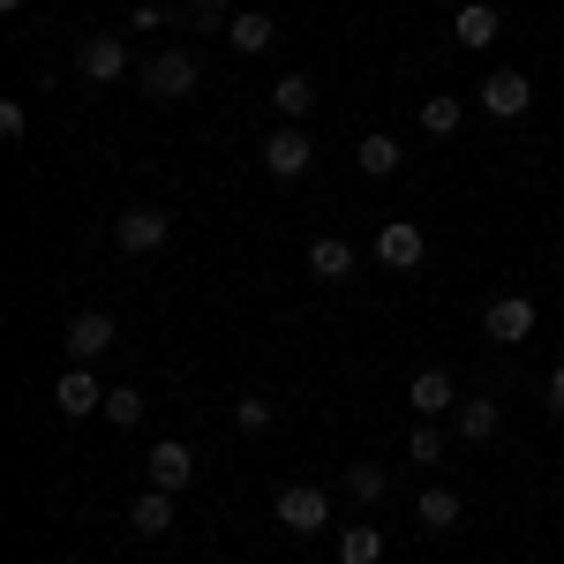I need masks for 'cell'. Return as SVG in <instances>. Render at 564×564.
Wrapping results in <instances>:
<instances>
[{
  "instance_id": "cell-19",
  "label": "cell",
  "mask_w": 564,
  "mask_h": 564,
  "mask_svg": "<svg viewBox=\"0 0 564 564\" xmlns=\"http://www.w3.org/2000/svg\"><path fill=\"white\" fill-rule=\"evenodd\" d=\"M459 512H467V505H459V489H422V497H414V520L430 527V534L459 527Z\"/></svg>"
},
{
  "instance_id": "cell-15",
  "label": "cell",
  "mask_w": 564,
  "mask_h": 564,
  "mask_svg": "<svg viewBox=\"0 0 564 564\" xmlns=\"http://www.w3.org/2000/svg\"><path fill=\"white\" fill-rule=\"evenodd\" d=\"M129 527H135V534H151V542L174 534V489H143V497L129 505Z\"/></svg>"
},
{
  "instance_id": "cell-6",
  "label": "cell",
  "mask_w": 564,
  "mask_h": 564,
  "mask_svg": "<svg viewBox=\"0 0 564 564\" xmlns=\"http://www.w3.org/2000/svg\"><path fill=\"white\" fill-rule=\"evenodd\" d=\"M76 76H84V84H121V76H129V45L106 39V31L84 39V45H76Z\"/></svg>"
},
{
  "instance_id": "cell-13",
  "label": "cell",
  "mask_w": 564,
  "mask_h": 564,
  "mask_svg": "<svg viewBox=\"0 0 564 564\" xmlns=\"http://www.w3.org/2000/svg\"><path fill=\"white\" fill-rule=\"evenodd\" d=\"M497 31H505V15H497L489 0H467V8H452V39L467 45V53H475V45H497Z\"/></svg>"
},
{
  "instance_id": "cell-20",
  "label": "cell",
  "mask_w": 564,
  "mask_h": 564,
  "mask_svg": "<svg viewBox=\"0 0 564 564\" xmlns=\"http://www.w3.org/2000/svg\"><path fill=\"white\" fill-rule=\"evenodd\" d=\"M271 106H279V113H286V121H302L308 106H316V84H308L302 68H286V76H279V84H271Z\"/></svg>"
},
{
  "instance_id": "cell-23",
  "label": "cell",
  "mask_w": 564,
  "mask_h": 564,
  "mask_svg": "<svg viewBox=\"0 0 564 564\" xmlns=\"http://www.w3.org/2000/svg\"><path fill=\"white\" fill-rule=\"evenodd\" d=\"M143 414H151V406H143V391H135V384H113V391H106V422H113V430H135Z\"/></svg>"
},
{
  "instance_id": "cell-12",
  "label": "cell",
  "mask_w": 564,
  "mask_h": 564,
  "mask_svg": "<svg viewBox=\"0 0 564 564\" xmlns=\"http://www.w3.org/2000/svg\"><path fill=\"white\" fill-rule=\"evenodd\" d=\"M143 467H151V489H188V475H196V452H188V444H174V436H159Z\"/></svg>"
},
{
  "instance_id": "cell-17",
  "label": "cell",
  "mask_w": 564,
  "mask_h": 564,
  "mask_svg": "<svg viewBox=\"0 0 564 564\" xmlns=\"http://www.w3.org/2000/svg\"><path fill=\"white\" fill-rule=\"evenodd\" d=\"M271 39H279V23H271L263 8H241V15L226 23V45H234V53H263Z\"/></svg>"
},
{
  "instance_id": "cell-26",
  "label": "cell",
  "mask_w": 564,
  "mask_h": 564,
  "mask_svg": "<svg viewBox=\"0 0 564 564\" xmlns=\"http://www.w3.org/2000/svg\"><path fill=\"white\" fill-rule=\"evenodd\" d=\"M406 459H414V467H436V459H444V430H436V422H422V430L406 436Z\"/></svg>"
},
{
  "instance_id": "cell-30",
  "label": "cell",
  "mask_w": 564,
  "mask_h": 564,
  "mask_svg": "<svg viewBox=\"0 0 564 564\" xmlns=\"http://www.w3.org/2000/svg\"><path fill=\"white\" fill-rule=\"evenodd\" d=\"M452 8H467V0H452Z\"/></svg>"
},
{
  "instance_id": "cell-16",
  "label": "cell",
  "mask_w": 564,
  "mask_h": 564,
  "mask_svg": "<svg viewBox=\"0 0 564 564\" xmlns=\"http://www.w3.org/2000/svg\"><path fill=\"white\" fill-rule=\"evenodd\" d=\"M308 271H316V279H354V241L316 234V241H308Z\"/></svg>"
},
{
  "instance_id": "cell-28",
  "label": "cell",
  "mask_w": 564,
  "mask_h": 564,
  "mask_svg": "<svg viewBox=\"0 0 564 564\" xmlns=\"http://www.w3.org/2000/svg\"><path fill=\"white\" fill-rule=\"evenodd\" d=\"M31 129V113H23V106H15V98H0V135H8V143H15V135Z\"/></svg>"
},
{
  "instance_id": "cell-18",
  "label": "cell",
  "mask_w": 564,
  "mask_h": 564,
  "mask_svg": "<svg viewBox=\"0 0 564 564\" xmlns=\"http://www.w3.org/2000/svg\"><path fill=\"white\" fill-rule=\"evenodd\" d=\"M354 166H361L369 181H391V174H399V143H391L384 129H377V135H361V143H354Z\"/></svg>"
},
{
  "instance_id": "cell-25",
  "label": "cell",
  "mask_w": 564,
  "mask_h": 564,
  "mask_svg": "<svg viewBox=\"0 0 564 564\" xmlns=\"http://www.w3.org/2000/svg\"><path fill=\"white\" fill-rule=\"evenodd\" d=\"M181 15H188V23H196V31H226V23H234V15H241V8H234V0H188V8H181Z\"/></svg>"
},
{
  "instance_id": "cell-24",
  "label": "cell",
  "mask_w": 564,
  "mask_h": 564,
  "mask_svg": "<svg viewBox=\"0 0 564 564\" xmlns=\"http://www.w3.org/2000/svg\"><path fill=\"white\" fill-rule=\"evenodd\" d=\"M384 489H391L384 467H369V459H354V467H347V497H354V505H377Z\"/></svg>"
},
{
  "instance_id": "cell-10",
  "label": "cell",
  "mask_w": 564,
  "mask_h": 564,
  "mask_svg": "<svg viewBox=\"0 0 564 564\" xmlns=\"http://www.w3.org/2000/svg\"><path fill=\"white\" fill-rule=\"evenodd\" d=\"M113 339H121V324H113L106 308H84V316L68 324V354H76V361H98V354H113Z\"/></svg>"
},
{
  "instance_id": "cell-8",
  "label": "cell",
  "mask_w": 564,
  "mask_h": 564,
  "mask_svg": "<svg viewBox=\"0 0 564 564\" xmlns=\"http://www.w3.org/2000/svg\"><path fill=\"white\" fill-rule=\"evenodd\" d=\"M422 257H430V234L414 218H391L384 234H377V263H391V271H414Z\"/></svg>"
},
{
  "instance_id": "cell-11",
  "label": "cell",
  "mask_w": 564,
  "mask_h": 564,
  "mask_svg": "<svg viewBox=\"0 0 564 564\" xmlns=\"http://www.w3.org/2000/svg\"><path fill=\"white\" fill-rule=\"evenodd\" d=\"M406 406H414V414H422V422H444V414H452V406H459V384H452V377H444V369H422V377H414V384H406Z\"/></svg>"
},
{
  "instance_id": "cell-14",
  "label": "cell",
  "mask_w": 564,
  "mask_h": 564,
  "mask_svg": "<svg viewBox=\"0 0 564 564\" xmlns=\"http://www.w3.org/2000/svg\"><path fill=\"white\" fill-rule=\"evenodd\" d=\"M452 430H459V444H489V436L505 430V406L497 399H459L452 406Z\"/></svg>"
},
{
  "instance_id": "cell-9",
  "label": "cell",
  "mask_w": 564,
  "mask_h": 564,
  "mask_svg": "<svg viewBox=\"0 0 564 564\" xmlns=\"http://www.w3.org/2000/svg\"><path fill=\"white\" fill-rule=\"evenodd\" d=\"M53 406H61L68 422H84V414H106V384H98L84 361H76V369H68V377L53 384Z\"/></svg>"
},
{
  "instance_id": "cell-7",
  "label": "cell",
  "mask_w": 564,
  "mask_h": 564,
  "mask_svg": "<svg viewBox=\"0 0 564 564\" xmlns=\"http://www.w3.org/2000/svg\"><path fill=\"white\" fill-rule=\"evenodd\" d=\"M481 332H489L497 347H520L527 332H534V302H527V294H497V302L481 308Z\"/></svg>"
},
{
  "instance_id": "cell-2",
  "label": "cell",
  "mask_w": 564,
  "mask_h": 564,
  "mask_svg": "<svg viewBox=\"0 0 564 564\" xmlns=\"http://www.w3.org/2000/svg\"><path fill=\"white\" fill-rule=\"evenodd\" d=\"M271 520L286 527V534H324V527H332V497H324L316 481H286V489L271 497Z\"/></svg>"
},
{
  "instance_id": "cell-4",
  "label": "cell",
  "mask_w": 564,
  "mask_h": 564,
  "mask_svg": "<svg viewBox=\"0 0 564 564\" xmlns=\"http://www.w3.org/2000/svg\"><path fill=\"white\" fill-rule=\"evenodd\" d=\"M475 106L489 113V121H520L527 106H534V84H527L520 68H489L481 90H475Z\"/></svg>"
},
{
  "instance_id": "cell-5",
  "label": "cell",
  "mask_w": 564,
  "mask_h": 564,
  "mask_svg": "<svg viewBox=\"0 0 564 564\" xmlns=\"http://www.w3.org/2000/svg\"><path fill=\"white\" fill-rule=\"evenodd\" d=\"M308 166H316V151H308V135L294 129V121L263 135V174H271V181H302Z\"/></svg>"
},
{
  "instance_id": "cell-1",
  "label": "cell",
  "mask_w": 564,
  "mask_h": 564,
  "mask_svg": "<svg viewBox=\"0 0 564 564\" xmlns=\"http://www.w3.org/2000/svg\"><path fill=\"white\" fill-rule=\"evenodd\" d=\"M196 76H204V68H196V53H188V45H159V53H151V61L135 68L143 98H159V106L188 98V90H196Z\"/></svg>"
},
{
  "instance_id": "cell-3",
  "label": "cell",
  "mask_w": 564,
  "mask_h": 564,
  "mask_svg": "<svg viewBox=\"0 0 564 564\" xmlns=\"http://www.w3.org/2000/svg\"><path fill=\"white\" fill-rule=\"evenodd\" d=\"M166 241H174V218L159 204H135V212L113 218V249H129V257H159Z\"/></svg>"
},
{
  "instance_id": "cell-21",
  "label": "cell",
  "mask_w": 564,
  "mask_h": 564,
  "mask_svg": "<svg viewBox=\"0 0 564 564\" xmlns=\"http://www.w3.org/2000/svg\"><path fill=\"white\" fill-rule=\"evenodd\" d=\"M377 557H384L377 527H339V564H377Z\"/></svg>"
},
{
  "instance_id": "cell-22",
  "label": "cell",
  "mask_w": 564,
  "mask_h": 564,
  "mask_svg": "<svg viewBox=\"0 0 564 564\" xmlns=\"http://www.w3.org/2000/svg\"><path fill=\"white\" fill-rule=\"evenodd\" d=\"M459 121H467V106H459L452 90H436V98H422V129H430V135H452Z\"/></svg>"
},
{
  "instance_id": "cell-29",
  "label": "cell",
  "mask_w": 564,
  "mask_h": 564,
  "mask_svg": "<svg viewBox=\"0 0 564 564\" xmlns=\"http://www.w3.org/2000/svg\"><path fill=\"white\" fill-rule=\"evenodd\" d=\"M550 414L564 422V369H550Z\"/></svg>"
},
{
  "instance_id": "cell-27",
  "label": "cell",
  "mask_w": 564,
  "mask_h": 564,
  "mask_svg": "<svg viewBox=\"0 0 564 564\" xmlns=\"http://www.w3.org/2000/svg\"><path fill=\"white\" fill-rule=\"evenodd\" d=\"M234 422H241V430H249V436H263V430H271V422H279V406H271V399H257V391H249V399H241V406H234Z\"/></svg>"
}]
</instances>
